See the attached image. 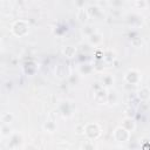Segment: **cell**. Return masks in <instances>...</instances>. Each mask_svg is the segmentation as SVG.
<instances>
[{"mask_svg":"<svg viewBox=\"0 0 150 150\" xmlns=\"http://www.w3.org/2000/svg\"><path fill=\"white\" fill-rule=\"evenodd\" d=\"M129 136H130V131H128L123 127H118L114 131V137L118 142H125V141H128L129 139Z\"/></svg>","mask_w":150,"mask_h":150,"instance_id":"2","label":"cell"},{"mask_svg":"<svg viewBox=\"0 0 150 150\" xmlns=\"http://www.w3.org/2000/svg\"><path fill=\"white\" fill-rule=\"evenodd\" d=\"M100 128L96 123H89L84 127V134L89 137V138H96L100 135Z\"/></svg>","mask_w":150,"mask_h":150,"instance_id":"3","label":"cell"},{"mask_svg":"<svg viewBox=\"0 0 150 150\" xmlns=\"http://www.w3.org/2000/svg\"><path fill=\"white\" fill-rule=\"evenodd\" d=\"M124 80L130 84H137L139 82V80H141V75H139V73L137 70L130 69V70L127 71L125 76H124Z\"/></svg>","mask_w":150,"mask_h":150,"instance_id":"4","label":"cell"},{"mask_svg":"<svg viewBox=\"0 0 150 150\" xmlns=\"http://www.w3.org/2000/svg\"><path fill=\"white\" fill-rule=\"evenodd\" d=\"M101 41H102V38H101L100 34H97V33L90 34V36H89V42H90L91 45H98Z\"/></svg>","mask_w":150,"mask_h":150,"instance_id":"8","label":"cell"},{"mask_svg":"<svg viewBox=\"0 0 150 150\" xmlns=\"http://www.w3.org/2000/svg\"><path fill=\"white\" fill-rule=\"evenodd\" d=\"M28 32H29V26H28V23H27L26 21H23V20H19V21H16V22L12 26V33H13L14 35L19 36V38L27 35Z\"/></svg>","mask_w":150,"mask_h":150,"instance_id":"1","label":"cell"},{"mask_svg":"<svg viewBox=\"0 0 150 150\" xmlns=\"http://www.w3.org/2000/svg\"><path fill=\"white\" fill-rule=\"evenodd\" d=\"M122 127L124 128V129H127L128 131H132L134 129H135V121L131 118V117H125V118H123V121H122Z\"/></svg>","mask_w":150,"mask_h":150,"instance_id":"5","label":"cell"},{"mask_svg":"<svg viewBox=\"0 0 150 150\" xmlns=\"http://www.w3.org/2000/svg\"><path fill=\"white\" fill-rule=\"evenodd\" d=\"M88 14H89V16H93L94 14H96V13H98L100 11H98V7H96V6H90V7H88Z\"/></svg>","mask_w":150,"mask_h":150,"instance_id":"13","label":"cell"},{"mask_svg":"<svg viewBox=\"0 0 150 150\" xmlns=\"http://www.w3.org/2000/svg\"><path fill=\"white\" fill-rule=\"evenodd\" d=\"M150 97V90L148 88H142L139 91H138V98L142 100V101H146L148 98Z\"/></svg>","mask_w":150,"mask_h":150,"instance_id":"7","label":"cell"},{"mask_svg":"<svg viewBox=\"0 0 150 150\" xmlns=\"http://www.w3.org/2000/svg\"><path fill=\"white\" fill-rule=\"evenodd\" d=\"M43 128H45V129H46L48 132H53V131H55V129H56V125H55V123H54V122H52V121H48L47 123H45Z\"/></svg>","mask_w":150,"mask_h":150,"instance_id":"11","label":"cell"},{"mask_svg":"<svg viewBox=\"0 0 150 150\" xmlns=\"http://www.w3.org/2000/svg\"><path fill=\"white\" fill-rule=\"evenodd\" d=\"M102 83H103L104 87H110V86L114 83L112 76H110V75H104V76L102 77Z\"/></svg>","mask_w":150,"mask_h":150,"instance_id":"9","label":"cell"},{"mask_svg":"<svg viewBox=\"0 0 150 150\" xmlns=\"http://www.w3.org/2000/svg\"><path fill=\"white\" fill-rule=\"evenodd\" d=\"M63 53H64V55H66L67 57H73V56L75 55V48L71 47V46H68V47L64 48Z\"/></svg>","mask_w":150,"mask_h":150,"instance_id":"10","label":"cell"},{"mask_svg":"<svg viewBox=\"0 0 150 150\" xmlns=\"http://www.w3.org/2000/svg\"><path fill=\"white\" fill-rule=\"evenodd\" d=\"M76 18L79 19L80 22H86L89 18V14H88V11L84 9V8H79L77 11V14H76Z\"/></svg>","mask_w":150,"mask_h":150,"instance_id":"6","label":"cell"},{"mask_svg":"<svg viewBox=\"0 0 150 150\" xmlns=\"http://www.w3.org/2000/svg\"><path fill=\"white\" fill-rule=\"evenodd\" d=\"M1 120H2V122H4L5 124H9V123L12 122V120H13V115H12V114H9V112L4 114V115H2V117H1Z\"/></svg>","mask_w":150,"mask_h":150,"instance_id":"12","label":"cell"}]
</instances>
